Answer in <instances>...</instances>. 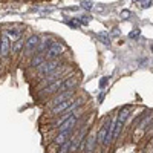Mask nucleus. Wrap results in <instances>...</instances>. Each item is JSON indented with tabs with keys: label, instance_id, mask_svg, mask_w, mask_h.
<instances>
[{
	"label": "nucleus",
	"instance_id": "8",
	"mask_svg": "<svg viewBox=\"0 0 153 153\" xmlns=\"http://www.w3.org/2000/svg\"><path fill=\"white\" fill-rule=\"evenodd\" d=\"M11 46H12V42L3 34L2 37H0V57L6 58L9 55V52H11Z\"/></svg>",
	"mask_w": 153,
	"mask_h": 153
},
{
	"label": "nucleus",
	"instance_id": "22",
	"mask_svg": "<svg viewBox=\"0 0 153 153\" xmlns=\"http://www.w3.org/2000/svg\"><path fill=\"white\" fill-rule=\"evenodd\" d=\"M107 83H109V76H103V78L100 80V89H104Z\"/></svg>",
	"mask_w": 153,
	"mask_h": 153
},
{
	"label": "nucleus",
	"instance_id": "10",
	"mask_svg": "<svg viewBox=\"0 0 153 153\" xmlns=\"http://www.w3.org/2000/svg\"><path fill=\"white\" fill-rule=\"evenodd\" d=\"M74 92H75V91H68V92L57 94V95L52 98V107H54V106H57V104H60V103H65V101H68V100H72Z\"/></svg>",
	"mask_w": 153,
	"mask_h": 153
},
{
	"label": "nucleus",
	"instance_id": "1",
	"mask_svg": "<svg viewBox=\"0 0 153 153\" xmlns=\"http://www.w3.org/2000/svg\"><path fill=\"white\" fill-rule=\"evenodd\" d=\"M113 126H115V121L112 123L110 118H106V120H104V123L101 124V127H100L98 136H97V141H98L100 144H107L110 139H112Z\"/></svg>",
	"mask_w": 153,
	"mask_h": 153
},
{
	"label": "nucleus",
	"instance_id": "21",
	"mask_svg": "<svg viewBox=\"0 0 153 153\" xmlns=\"http://www.w3.org/2000/svg\"><path fill=\"white\" fill-rule=\"evenodd\" d=\"M130 16H132V12H130V11H127V9L121 11V19H123V20H127V19H130Z\"/></svg>",
	"mask_w": 153,
	"mask_h": 153
},
{
	"label": "nucleus",
	"instance_id": "26",
	"mask_svg": "<svg viewBox=\"0 0 153 153\" xmlns=\"http://www.w3.org/2000/svg\"><path fill=\"white\" fill-rule=\"evenodd\" d=\"M152 51H153V45H152Z\"/></svg>",
	"mask_w": 153,
	"mask_h": 153
},
{
	"label": "nucleus",
	"instance_id": "7",
	"mask_svg": "<svg viewBox=\"0 0 153 153\" xmlns=\"http://www.w3.org/2000/svg\"><path fill=\"white\" fill-rule=\"evenodd\" d=\"M76 84H78V78H75V76H69V78L61 81V84L58 87V94L68 92V91H74V89L76 87Z\"/></svg>",
	"mask_w": 153,
	"mask_h": 153
},
{
	"label": "nucleus",
	"instance_id": "20",
	"mask_svg": "<svg viewBox=\"0 0 153 153\" xmlns=\"http://www.w3.org/2000/svg\"><path fill=\"white\" fill-rule=\"evenodd\" d=\"M139 35H141V31L139 29H133L129 32V38H132V40H135V38H138Z\"/></svg>",
	"mask_w": 153,
	"mask_h": 153
},
{
	"label": "nucleus",
	"instance_id": "24",
	"mask_svg": "<svg viewBox=\"0 0 153 153\" xmlns=\"http://www.w3.org/2000/svg\"><path fill=\"white\" fill-rule=\"evenodd\" d=\"M139 3H141V8L146 9V8H150L153 2H152V0H146V2H139Z\"/></svg>",
	"mask_w": 153,
	"mask_h": 153
},
{
	"label": "nucleus",
	"instance_id": "12",
	"mask_svg": "<svg viewBox=\"0 0 153 153\" xmlns=\"http://www.w3.org/2000/svg\"><path fill=\"white\" fill-rule=\"evenodd\" d=\"M61 81H63V80H55L52 84H49L48 87H45V91H42V97H45V95H52V94L58 92V87H60Z\"/></svg>",
	"mask_w": 153,
	"mask_h": 153
},
{
	"label": "nucleus",
	"instance_id": "18",
	"mask_svg": "<svg viewBox=\"0 0 153 153\" xmlns=\"http://www.w3.org/2000/svg\"><path fill=\"white\" fill-rule=\"evenodd\" d=\"M80 6L86 11H91L94 8V2H91V0H83V2H80Z\"/></svg>",
	"mask_w": 153,
	"mask_h": 153
},
{
	"label": "nucleus",
	"instance_id": "19",
	"mask_svg": "<svg viewBox=\"0 0 153 153\" xmlns=\"http://www.w3.org/2000/svg\"><path fill=\"white\" fill-rule=\"evenodd\" d=\"M68 25H69L71 28H75V29H76V28H80V25H81V23H80L78 19H72V20L68 22Z\"/></svg>",
	"mask_w": 153,
	"mask_h": 153
},
{
	"label": "nucleus",
	"instance_id": "6",
	"mask_svg": "<svg viewBox=\"0 0 153 153\" xmlns=\"http://www.w3.org/2000/svg\"><path fill=\"white\" fill-rule=\"evenodd\" d=\"M76 121H78V115H76V113H72L71 117H68L65 121L60 124L58 133H60V132H69V130H72L74 127H75V124H76Z\"/></svg>",
	"mask_w": 153,
	"mask_h": 153
},
{
	"label": "nucleus",
	"instance_id": "25",
	"mask_svg": "<svg viewBox=\"0 0 153 153\" xmlns=\"http://www.w3.org/2000/svg\"><path fill=\"white\" fill-rule=\"evenodd\" d=\"M98 100H100V103H103V100H104V92L100 94V98H98Z\"/></svg>",
	"mask_w": 153,
	"mask_h": 153
},
{
	"label": "nucleus",
	"instance_id": "4",
	"mask_svg": "<svg viewBox=\"0 0 153 153\" xmlns=\"http://www.w3.org/2000/svg\"><path fill=\"white\" fill-rule=\"evenodd\" d=\"M61 54H63V46H61L60 43L52 42V43L49 45L45 57H46V60H58V57H60Z\"/></svg>",
	"mask_w": 153,
	"mask_h": 153
},
{
	"label": "nucleus",
	"instance_id": "16",
	"mask_svg": "<svg viewBox=\"0 0 153 153\" xmlns=\"http://www.w3.org/2000/svg\"><path fill=\"white\" fill-rule=\"evenodd\" d=\"M121 130H123V124H121V123H118V120H115V126H113V132H112V141H115V139H117V138L120 136Z\"/></svg>",
	"mask_w": 153,
	"mask_h": 153
},
{
	"label": "nucleus",
	"instance_id": "15",
	"mask_svg": "<svg viewBox=\"0 0 153 153\" xmlns=\"http://www.w3.org/2000/svg\"><path fill=\"white\" fill-rule=\"evenodd\" d=\"M23 46H25V40H23V38L20 37L19 40H16V42H14V45L11 46V52H14V54H19L20 51H22V48H23Z\"/></svg>",
	"mask_w": 153,
	"mask_h": 153
},
{
	"label": "nucleus",
	"instance_id": "17",
	"mask_svg": "<svg viewBox=\"0 0 153 153\" xmlns=\"http://www.w3.org/2000/svg\"><path fill=\"white\" fill-rule=\"evenodd\" d=\"M97 38H98V40L101 42V43H103V45H110V35L107 34V32H98L97 34Z\"/></svg>",
	"mask_w": 153,
	"mask_h": 153
},
{
	"label": "nucleus",
	"instance_id": "2",
	"mask_svg": "<svg viewBox=\"0 0 153 153\" xmlns=\"http://www.w3.org/2000/svg\"><path fill=\"white\" fill-rule=\"evenodd\" d=\"M80 103H81L80 98H76V100H68V101H65V103H60V104L54 106L51 112H52L54 115H61V113H66L69 109L74 110L75 107H78Z\"/></svg>",
	"mask_w": 153,
	"mask_h": 153
},
{
	"label": "nucleus",
	"instance_id": "9",
	"mask_svg": "<svg viewBox=\"0 0 153 153\" xmlns=\"http://www.w3.org/2000/svg\"><path fill=\"white\" fill-rule=\"evenodd\" d=\"M95 144H97V136L95 135H87L84 138V141L81 143V147L87 152V153H92L95 150Z\"/></svg>",
	"mask_w": 153,
	"mask_h": 153
},
{
	"label": "nucleus",
	"instance_id": "3",
	"mask_svg": "<svg viewBox=\"0 0 153 153\" xmlns=\"http://www.w3.org/2000/svg\"><path fill=\"white\" fill-rule=\"evenodd\" d=\"M60 65L61 63L58 61V60H46L43 65H40L37 68V72H38V75H51L54 71H57V68H60Z\"/></svg>",
	"mask_w": 153,
	"mask_h": 153
},
{
	"label": "nucleus",
	"instance_id": "23",
	"mask_svg": "<svg viewBox=\"0 0 153 153\" xmlns=\"http://www.w3.org/2000/svg\"><path fill=\"white\" fill-rule=\"evenodd\" d=\"M152 120H153V113H150V115H149V118H147V120H144V121L141 123V127H143V129L150 124V121H152Z\"/></svg>",
	"mask_w": 153,
	"mask_h": 153
},
{
	"label": "nucleus",
	"instance_id": "14",
	"mask_svg": "<svg viewBox=\"0 0 153 153\" xmlns=\"http://www.w3.org/2000/svg\"><path fill=\"white\" fill-rule=\"evenodd\" d=\"M46 61V57H45V54H37L32 60H31V66H35V68H38L40 65H43V63Z\"/></svg>",
	"mask_w": 153,
	"mask_h": 153
},
{
	"label": "nucleus",
	"instance_id": "11",
	"mask_svg": "<svg viewBox=\"0 0 153 153\" xmlns=\"http://www.w3.org/2000/svg\"><path fill=\"white\" fill-rule=\"evenodd\" d=\"M69 138H72V130H69V132H60L57 135V138L54 139V143L58 144V146H63V144L69 143Z\"/></svg>",
	"mask_w": 153,
	"mask_h": 153
},
{
	"label": "nucleus",
	"instance_id": "5",
	"mask_svg": "<svg viewBox=\"0 0 153 153\" xmlns=\"http://www.w3.org/2000/svg\"><path fill=\"white\" fill-rule=\"evenodd\" d=\"M38 45H40V37L38 35H31L28 40H25V54L26 55H31V54H34L35 51H37V48H38Z\"/></svg>",
	"mask_w": 153,
	"mask_h": 153
},
{
	"label": "nucleus",
	"instance_id": "13",
	"mask_svg": "<svg viewBox=\"0 0 153 153\" xmlns=\"http://www.w3.org/2000/svg\"><path fill=\"white\" fill-rule=\"evenodd\" d=\"M129 115H130V107H124V109H121V112L118 113V123H121V124H124L126 121H127V118H129Z\"/></svg>",
	"mask_w": 153,
	"mask_h": 153
}]
</instances>
